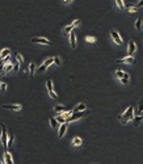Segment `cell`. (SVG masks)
I'll use <instances>...</instances> for the list:
<instances>
[{"label":"cell","mask_w":143,"mask_h":164,"mask_svg":"<svg viewBox=\"0 0 143 164\" xmlns=\"http://www.w3.org/2000/svg\"><path fill=\"white\" fill-rule=\"evenodd\" d=\"M3 164H13V160H12V156H11V154L8 152V150H5V152H4Z\"/></svg>","instance_id":"obj_8"},{"label":"cell","mask_w":143,"mask_h":164,"mask_svg":"<svg viewBox=\"0 0 143 164\" xmlns=\"http://www.w3.org/2000/svg\"><path fill=\"white\" fill-rule=\"evenodd\" d=\"M55 112H56V113H65L66 108L62 106V105H56V106H55Z\"/></svg>","instance_id":"obj_20"},{"label":"cell","mask_w":143,"mask_h":164,"mask_svg":"<svg viewBox=\"0 0 143 164\" xmlns=\"http://www.w3.org/2000/svg\"><path fill=\"white\" fill-rule=\"evenodd\" d=\"M142 25H143V21L140 20V18H138V20L135 21V28H137L138 30H140V29H142Z\"/></svg>","instance_id":"obj_22"},{"label":"cell","mask_w":143,"mask_h":164,"mask_svg":"<svg viewBox=\"0 0 143 164\" xmlns=\"http://www.w3.org/2000/svg\"><path fill=\"white\" fill-rule=\"evenodd\" d=\"M0 84H1V83H0Z\"/></svg>","instance_id":"obj_40"},{"label":"cell","mask_w":143,"mask_h":164,"mask_svg":"<svg viewBox=\"0 0 143 164\" xmlns=\"http://www.w3.org/2000/svg\"><path fill=\"white\" fill-rule=\"evenodd\" d=\"M54 64L60 66V64H62V59H60L59 57H55V58H54Z\"/></svg>","instance_id":"obj_28"},{"label":"cell","mask_w":143,"mask_h":164,"mask_svg":"<svg viewBox=\"0 0 143 164\" xmlns=\"http://www.w3.org/2000/svg\"><path fill=\"white\" fill-rule=\"evenodd\" d=\"M135 62H137V60H135V58L130 57V55H127L126 58H122V59H118L117 60V63H129V64H134Z\"/></svg>","instance_id":"obj_7"},{"label":"cell","mask_w":143,"mask_h":164,"mask_svg":"<svg viewBox=\"0 0 143 164\" xmlns=\"http://www.w3.org/2000/svg\"><path fill=\"white\" fill-rule=\"evenodd\" d=\"M46 87H47V91H53V82L47 80V82H46Z\"/></svg>","instance_id":"obj_29"},{"label":"cell","mask_w":143,"mask_h":164,"mask_svg":"<svg viewBox=\"0 0 143 164\" xmlns=\"http://www.w3.org/2000/svg\"><path fill=\"white\" fill-rule=\"evenodd\" d=\"M115 3H117V5H118V8H120V9H125L124 0H115Z\"/></svg>","instance_id":"obj_26"},{"label":"cell","mask_w":143,"mask_h":164,"mask_svg":"<svg viewBox=\"0 0 143 164\" xmlns=\"http://www.w3.org/2000/svg\"><path fill=\"white\" fill-rule=\"evenodd\" d=\"M0 164H1V161H0Z\"/></svg>","instance_id":"obj_39"},{"label":"cell","mask_w":143,"mask_h":164,"mask_svg":"<svg viewBox=\"0 0 143 164\" xmlns=\"http://www.w3.org/2000/svg\"><path fill=\"white\" fill-rule=\"evenodd\" d=\"M7 142H8V134H7V127L4 126V125H1V143H3V147L5 148V150H8V144H7Z\"/></svg>","instance_id":"obj_2"},{"label":"cell","mask_w":143,"mask_h":164,"mask_svg":"<svg viewBox=\"0 0 143 164\" xmlns=\"http://www.w3.org/2000/svg\"><path fill=\"white\" fill-rule=\"evenodd\" d=\"M63 1H65V3H71L72 0H63Z\"/></svg>","instance_id":"obj_38"},{"label":"cell","mask_w":143,"mask_h":164,"mask_svg":"<svg viewBox=\"0 0 143 164\" xmlns=\"http://www.w3.org/2000/svg\"><path fill=\"white\" fill-rule=\"evenodd\" d=\"M49 95H50L51 99H56V95H55V92H54V91H49Z\"/></svg>","instance_id":"obj_34"},{"label":"cell","mask_w":143,"mask_h":164,"mask_svg":"<svg viewBox=\"0 0 143 164\" xmlns=\"http://www.w3.org/2000/svg\"><path fill=\"white\" fill-rule=\"evenodd\" d=\"M3 109H7V110L20 112L21 109H23V105H20V104H14V105H3Z\"/></svg>","instance_id":"obj_5"},{"label":"cell","mask_w":143,"mask_h":164,"mask_svg":"<svg viewBox=\"0 0 143 164\" xmlns=\"http://www.w3.org/2000/svg\"><path fill=\"white\" fill-rule=\"evenodd\" d=\"M121 83L122 84H129V82H130V76H129V74H126L125 72V75H124V77H121Z\"/></svg>","instance_id":"obj_16"},{"label":"cell","mask_w":143,"mask_h":164,"mask_svg":"<svg viewBox=\"0 0 143 164\" xmlns=\"http://www.w3.org/2000/svg\"><path fill=\"white\" fill-rule=\"evenodd\" d=\"M50 125H51V127H53V129H58L60 123H59L55 118H50Z\"/></svg>","instance_id":"obj_18"},{"label":"cell","mask_w":143,"mask_h":164,"mask_svg":"<svg viewBox=\"0 0 143 164\" xmlns=\"http://www.w3.org/2000/svg\"><path fill=\"white\" fill-rule=\"evenodd\" d=\"M55 119L59 122V123H66V118L62 116V114H59V116H56V118H55Z\"/></svg>","instance_id":"obj_25"},{"label":"cell","mask_w":143,"mask_h":164,"mask_svg":"<svg viewBox=\"0 0 143 164\" xmlns=\"http://www.w3.org/2000/svg\"><path fill=\"white\" fill-rule=\"evenodd\" d=\"M81 143H83V141H81L80 137H75V138L72 139V146H75V147H78V146H81Z\"/></svg>","instance_id":"obj_13"},{"label":"cell","mask_w":143,"mask_h":164,"mask_svg":"<svg viewBox=\"0 0 143 164\" xmlns=\"http://www.w3.org/2000/svg\"><path fill=\"white\" fill-rule=\"evenodd\" d=\"M143 112V99L139 100V102H138V109H137V114L139 116V114H142Z\"/></svg>","instance_id":"obj_17"},{"label":"cell","mask_w":143,"mask_h":164,"mask_svg":"<svg viewBox=\"0 0 143 164\" xmlns=\"http://www.w3.org/2000/svg\"><path fill=\"white\" fill-rule=\"evenodd\" d=\"M46 70H47V68H46L43 64L41 66V67H38V72H43V71H46Z\"/></svg>","instance_id":"obj_36"},{"label":"cell","mask_w":143,"mask_h":164,"mask_svg":"<svg viewBox=\"0 0 143 164\" xmlns=\"http://www.w3.org/2000/svg\"><path fill=\"white\" fill-rule=\"evenodd\" d=\"M110 37H112L113 42H114L115 45H118V46L122 45V38L120 37V34H118V32H117V30L112 29V30H110Z\"/></svg>","instance_id":"obj_3"},{"label":"cell","mask_w":143,"mask_h":164,"mask_svg":"<svg viewBox=\"0 0 143 164\" xmlns=\"http://www.w3.org/2000/svg\"><path fill=\"white\" fill-rule=\"evenodd\" d=\"M85 41H87L88 43H95L96 42V38L93 37V36H87V37H85Z\"/></svg>","instance_id":"obj_23"},{"label":"cell","mask_w":143,"mask_h":164,"mask_svg":"<svg viewBox=\"0 0 143 164\" xmlns=\"http://www.w3.org/2000/svg\"><path fill=\"white\" fill-rule=\"evenodd\" d=\"M16 59H17V62H18L20 64H23V63H24V59H23V57H21L20 54H17V55H16Z\"/></svg>","instance_id":"obj_30"},{"label":"cell","mask_w":143,"mask_h":164,"mask_svg":"<svg viewBox=\"0 0 143 164\" xmlns=\"http://www.w3.org/2000/svg\"><path fill=\"white\" fill-rule=\"evenodd\" d=\"M32 42L34 43H41V45H51V42L49 40H46V38H42V37H33L32 38Z\"/></svg>","instance_id":"obj_4"},{"label":"cell","mask_w":143,"mask_h":164,"mask_svg":"<svg viewBox=\"0 0 143 164\" xmlns=\"http://www.w3.org/2000/svg\"><path fill=\"white\" fill-rule=\"evenodd\" d=\"M114 75H115V77H118V79H121V77H124V75H125V71H122V70H117L114 72Z\"/></svg>","instance_id":"obj_21"},{"label":"cell","mask_w":143,"mask_h":164,"mask_svg":"<svg viewBox=\"0 0 143 164\" xmlns=\"http://www.w3.org/2000/svg\"><path fill=\"white\" fill-rule=\"evenodd\" d=\"M12 143H13V137H8V142H7V144H8V147H11Z\"/></svg>","instance_id":"obj_31"},{"label":"cell","mask_w":143,"mask_h":164,"mask_svg":"<svg viewBox=\"0 0 143 164\" xmlns=\"http://www.w3.org/2000/svg\"><path fill=\"white\" fill-rule=\"evenodd\" d=\"M66 129H67V122L66 123H60L59 125V130H58V138H62L66 133Z\"/></svg>","instance_id":"obj_9"},{"label":"cell","mask_w":143,"mask_h":164,"mask_svg":"<svg viewBox=\"0 0 143 164\" xmlns=\"http://www.w3.org/2000/svg\"><path fill=\"white\" fill-rule=\"evenodd\" d=\"M142 21H143V20H142Z\"/></svg>","instance_id":"obj_41"},{"label":"cell","mask_w":143,"mask_h":164,"mask_svg":"<svg viewBox=\"0 0 143 164\" xmlns=\"http://www.w3.org/2000/svg\"><path fill=\"white\" fill-rule=\"evenodd\" d=\"M74 29H75V28H74V25H72V24H70V25L65 26V29H63V33H65L66 36H68V34H70L71 32L74 30Z\"/></svg>","instance_id":"obj_14"},{"label":"cell","mask_w":143,"mask_h":164,"mask_svg":"<svg viewBox=\"0 0 143 164\" xmlns=\"http://www.w3.org/2000/svg\"><path fill=\"white\" fill-rule=\"evenodd\" d=\"M133 118H134V108H133V106L127 108L122 116H118V119H121V122H122L124 125L127 123V122H129L130 119H133Z\"/></svg>","instance_id":"obj_1"},{"label":"cell","mask_w":143,"mask_h":164,"mask_svg":"<svg viewBox=\"0 0 143 164\" xmlns=\"http://www.w3.org/2000/svg\"><path fill=\"white\" fill-rule=\"evenodd\" d=\"M51 63H54V58H47V59L45 60V63H43V66H45V67L47 68L51 64Z\"/></svg>","instance_id":"obj_24"},{"label":"cell","mask_w":143,"mask_h":164,"mask_svg":"<svg viewBox=\"0 0 143 164\" xmlns=\"http://www.w3.org/2000/svg\"><path fill=\"white\" fill-rule=\"evenodd\" d=\"M143 121V116H134V126H139V123Z\"/></svg>","instance_id":"obj_15"},{"label":"cell","mask_w":143,"mask_h":164,"mask_svg":"<svg viewBox=\"0 0 143 164\" xmlns=\"http://www.w3.org/2000/svg\"><path fill=\"white\" fill-rule=\"evenodd\" d=\"M85 108H87V105L84 104V102H81V104H79L78 106H75L72 109V113H78V112H83L85 110Z\"/></svg>","instance_id":"obj_10"},{"label":"cell","mask_w":143,"mask_h":164,"mask_svg":"<svg viewBox=\"0 0 143 164\" xmlns=\"http://www.w3.org/2000/svg\"><path fill=\"white\" fill-rule=\"evenodd\" d=\"M12 68H13V64H12V63H8V64H5V67H4V72H9Z\"/></svg>","instance_id":"obj_27"},{"label":"cell","mask_w":143,"mask_h":164,"mask_svg":"<svg viewBox=\"0 0 143 164\" xmlns=\"http://www.w3.org/2000/svg\"><path fill=\"white\" fill-rule=\"evenodd\" d=\"M70 42H71V47L75 49L76 47V36H75V32H71L70 33Z\"/></svg>","instance_id":"obj_11"},{"label":"cell","mask_w":143,"mask_h":164,"mask_svg":"<svg viewBox=\"0 0 143 164\" xmlns=\"http://www.w3.org/2000/svg\"><path fill=\"white\" fill-rule=\"evenodd\" d=\"M5 89H7V84H5V83H1V84H0V91L4 92Z\"/></svg>","instance_id":"obj_32"},{"label":"cell","mask_w":143,"mask_h":164,"mask_svg":"<svg viewBox=\"0 0 143 164\" xmlns=\"http://www.w3.org/2000/svg\"><path fill=\"white\" fill-rule=\"evenodd\" d=\"M34 70H36V64L30 63V66H29V75H30V77L34 76Z\"/></svg>","instance_id":"obj_19"},{"label":"cell","mask_w":143,"mask_h":164,"mask_svg":"<svg viewBox=\"0 0 143 164\" xmlns=\"http://www.w3.org/2000/svg\"><path fill=\"white\" fill-rule=\"evenodd\" d=\"M13 70L16 71V72L20 70V63H18V62H17V63H14V66H13Z\"/></svg>","instance_id":"obj_35"},{"label":"cell","mask_w":143,"mask_h":164,"mask_svg":"<svg viewBox=\"0 0 143 164\" xmlns=\"http://www.w3.org/2000/svg\"><path fill=\"white\" fill-rule=\"evenodd\" d=\"M135 7H137V8H142V7H143V0H140V1H139V3H138Z\"/></svg>","instance_id":"obj_37"},{"label":"cell","mask_w":143,"mask_h":164,"mask_svg":"<svg viewBox=\"0 0 143 164\" xmlns=\"http://www.w3.org/2000/svg\"><path fill=\"white\" fill-rule=\"evenodd\" d=\"M8 55H11V50H9V49H3L1 53H0V59H4V58H7Z\"/></svg>","instance_id":"obj_12"},{"label":"cell","mask_w":143,"mask_h":164,"mask_svg":"<svg viewBox=\"0 0 143 164\" xmlns=\"http://www.w3.org/2000/svg\"><path fill=\"white\" fill-rule=\"evenodd\" d=\"M135 51H137V45H135V42L134 41H129V45H127V53H129V55L133 57Z\"/></svg>","instance_id":"obj_6"},{"label":"cell","mask_w":143,"mask_h":164,"mask_svg":"<svg viewBox=\"0 0 143 164\" xmlns=\"http://www.w3.org/2000/svg\"><path fill=\"white\" fill-rule=\"evenodd\" d=\"M80 24H81V20H76V21L72 23V25H74V28H76V26H79Z\"/></svg>","instance_id":"obj_33"}]
</instances>
